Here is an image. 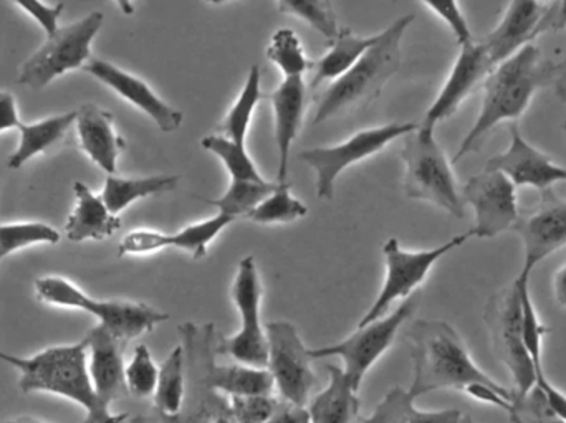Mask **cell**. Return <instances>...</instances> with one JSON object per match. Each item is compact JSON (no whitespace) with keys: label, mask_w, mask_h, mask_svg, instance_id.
<instances>
[{"label":"cell","mask_w":566,"mask_h":423,"mask_svg":"<svg viewBox=\"0 0 566 423\" xmlns=\"http://www.w3.org/2000/svg\"><path fill=\"white\" fill-rule=\"evenodd\" d=\"M19 9H22L27 15L32 17L46 36L53 35L59 30V19L62 15L65 3H40V2H17Z\"/></svg>","instance_id":"obj_45"},{"label":"cell","mask_w":566,"mask_h":423,"mask_svg":"<svg viewBox=\"0 0 566 423\" xmlns=\"http://www.w3.org/2000/svg\"><path fill=\"white\" fill-rule=\"evenodd\" d=\"M557 95L560 96L562 102L566 103V73L564 78L557 83Z\"/></svg>","instance_id":"obj_51"},{"label":"cell","mask_w":566,"mask_h":423,"mask_svg":"<svg viewBox=\"0 0 566 423\" xmlns=\"http://www.w3.org/2000/svg\"><path fill=\"white\" fill-rule=\"evenodd\" d=\"M186 362V402L176 417H139L133 423H238L231 402L209 384L206 368L209 359L218 355V335L212 322L205 326L185 322L181 326Z\"/></svg>","instance_id":"obj_5"},{"label":"cell","mask_w":566,"mask_h":423,"mask_svg":"<svg viewBox=\"0 0 566 423\" xmlns=\"http://www.w3.org/2000/svg\"><path fill=\"white\" fill-rule=\"evenodd\" d=\"M538 389L544 392L545 399H547L548 405H551L552 411L562 419V421L566 422V395L564 392L558 391L551 381H548L547 376L544 378L537 379Z\"/></svg>","instance_id":"obj_48"},{"label":"cell","mask_w":566,"mask_h":423,"mask_svg":"<svg viewBox=\"0 0 566 423\" xmlns=\"http://www.w3.org/2000/svg\"><path fill=\"white\" fill-rule=\"evenodd\" d=\"M484 321L491 336L495 358L512 372L514 394L522 398L537 384L534 362L525 348L522 296L517 283L491 296L485 305Z\"/></svg>","instance_id":"obj_9"},{"label":"cell","mask_w":566,"mask_h":423,"mask_svg":"<svg viewBox=\"0 0 566 423\" xmlns=\"http://www.w3.org/2000/svg\"><path fill=\"white\" fill-rule=\"evenodd\" d=\"M3 258H6V256H3L2 253H0V262H2Z\"/></svg>","instance_id":"obj_53"},{"label":"cell","mask_w":566,"mask_h":423,"mask_svg":"<svg viewBox=\"0 0 566 423\" xmlns=\"http://www.w3.org/2000/svg\"><path fill=\"white\" fill-rule=\"evenodd\" d=\"M159 369L153 361L148 346H136L132 361L125 369V381L128 394L133 398H153L158 388Z\"/></svg>","instance_id":"obj_40"},{"label":"cell","mask_w":566,"mask_h":423,"mask_svg":"<svg viewBox=\"0 0 566 423\" xmlns=\"http://www.w3.org/2000/svg\"><path fill=\"white\" fill-rule=\"evenodd\" d=\"M201 146L221 159L232 181H264L258 166L245 151V145H238L221 135H209L202 138Z\"/></svg>","instance_id":"obj_36"},{"label":"cell","mask_w":566,"mask_h":423,"mask_svg":"<svg viewBox=\"0 0 566 423\" xmlns=\"http://www.w3.org/2000/svg\"><path fill=\"white\" fill-rule=\"evenodd\" d=\"M415 401L409 391L402 388L391 389L376 405L375 412L358 423H468L471 419L458 409L419 411Z\"/></svg>","instance_id":"obj_29"},{"label":"cell","mask_w":566,"mask_h":423,"mask_svg":"<svg viewBox=\"0 0 566 423\" xmlns=\"http://www.w3.org/2000/svg\"><path fill=\"white\" fill-rule=\"evenodd\" d=\"M268 423H310L308 411L306 408H298L281 399L277 411Z\"/></svg>","instance_id":"obj_49"},{"label":"cell","mask_w":566,"mask_h":423,"mask_svg":"<svg viewBox=\"0 0 566 423\" xmlns=\"http://www.w3.org/2000/svg\"><path fill=\"white\" fill-rule=\"evenodd\" d=\"M179 184V176H149V178H118L108 176L102 199L109 212L119 215L123 211L153 195L166 194L175 191Z\"/></svg>","instance_id":"obj_30"},{"label":"cell","mask_w":566,"mask_h":423,"mask_svg":"<svg viewBox=\"0 0 566 423\" xmlns=\"http://www.w3.org/2000/svg\"><path fill=\"white\" fill-rule=\"evenodd\" d=\"M22 121L19 118V109L12 93L0 92V135L10 129H19Z\"/></svg>","instance_id":"obj_46"},{"label":"cell","mask_w":566,"mask_h":423,"mask_svg":"<svg viewBox=\"0 0 566 423\" xmlns=\"http://www.w3.org/2000/svg\"><path fill=\"white\" fill-rule=\"evenodd\" d=\"M234 216L216 213L214 216L185 226L176 233H169V248H179L192 260H202L208 255L209 245L234 222Z\"/></svg>","instance_id":"obj_34"},{"label":"cell","mask_w":566,"mask_h":423,"mask_svg":"<svg viewBox=\"0 0 566 423\" xmlns=\"http://www.w3.org/2000/svg\"><path fill=\"white\" fill-rule=\"evenodd\" d=\"M378 35L359 36L353 30L342 29L338 36L329 43V50L318 60L313 62L312 88H318L326 82H335L342 78L373 45Z\"/></svg>","instance_id":"obj_28"},{"label":"cell","mask_w":566,"mask_h":423,"mask_svg":"<svg viewBox=\"0 0 566 423\" xmlns=\"http://www.w3.org/2000/svg\"><path fill=\"white\" fill-rule=\"evenodd\" d=\"M416 123H391L378 128L365 129L346 139L342 145L313 148L300 152V159L315 171L316 195L322 201H332L339 175L358 162L381 152L389 142L415 133Z\"/></svg>","instance_id":"obj_13"},{"label":"cell","mask_w":566,"mask_h":423,"mask_svg":"<svg viewBox=\"0 0 566 423\" xmlns=\"http://www.w3.org/2000/svg\"><path fill=\"white\" fill-rule=\"evenodd\" d=\"M169 248V233L156 232V230H133L123 236L118 245V256L149 255L161 250Z\"/></svg>","instance_id":"obj_43"},{"label":"cell","mask_w":566,"mask_h":423,"mask_svg":"<svg viewBox=\"0 0 566 423\" xmlns=\"http://www.w3.org/2000/svg\"><path fill=\"white\" fill-rule=\"evenodd\" d=\"M405 162V194L428 202L458 219H464L465 204L451 162L439 146L434 129L419 126L406 136L401 152Z\"/></svg>","instance_id":"obj_6"},{"label":"cell","mask_w":566,"mask_h":423,"mask_svg":"<svg viewBox=\"0 0 566 423\" xmlns=\"http://www.w3.org/2000/svg\"><path fill=\"white\" fill-rule=\"evenodd\" d=\"M306 213L308 208L292 194L290 186L279 184L277 189L245 219L262 225H274V223L295 222L303 219Z\"/></svg>","instance_id":"obj_39"},{"label":"cell","mask_w":566,"mask_h":423,"mask_svg":"<svg viewBox=\"0 0 566 423\" xmlns=\"http://www.w3.org/2000/svg\"><path fill=\"white\" fill-rule=\"evenodd\" d=\"M231 298L241 316V329L231 338L218 342V355L229 356L238 364L268 369L269 342L261 322L262 283L258 263L252 255L239 262Z\"/></svg>","instance_id":"obj_11"},{"label":"cell","mask_w":566,"mask_h":423,"mask_svg":"<svg viewBox=\"0 0 566 423\" xmlns=\"http://www.w3.org/2000/svg\"><path fill=\"white\" fill-rule=\"evenodd\" d=\"M512 232L524 243V268L521 273L531 276L535 266L552 253L566 246V201L554 191L542 194L534 208L518 213Z\"/></svg>","instance_id":"obj_16"},{"label":"cell","mask_w":566,"mask_h":423,"mask_svg":"<svg viewBox=\"0 0 566 423\" xmlns=\"http://www.w3.org/2000/svg\"><path fill=\"white\" fill-rule=\"evenodd\" d=\"M554 295L558 305L566 309V260L554 275Z\"/></svg>","instance_id":"obj_50"},{"label":"cell","mask_w":566,"mask_h":423,"mask_svg":"<svg viewBox=\"0 0 566 423\" xmlns=\"http://www.w3.org/2000/svg\"><path fill=\"white\" fill-rule=\"evenodd\" d=\"M155 411L161 417L181 414L186 402L185 349L176 346L159 368L158 388L155 395Z\"/></svg>","instance_id":"obj_31"},{"label":"cell","mask_w":566,"mask_h":423,"mask_svg":"<svg viewBox=\"0 0 566 423\" xmlns=\"http://www.w3.org/2000/svg\"><path fill=\"white\" fill-rule=\"evenodd\" d=\"M277 9L286 15L296 17L325 36L329 43L338 36L339 27L335 10L328 0H281Z\"/></svg>","instance_id":"obj_37"},{"label":"cell","mask_w":566,"mask_h":423,"mask_svg":"<svg viewBox=\"0 0 566 423\" xmlns=\"http://www.w3.org/2000/svg\"><path fill=\"white\" fill-rule=\"evenodd\" d=\"M418 303L419 296H409L391 315L356 329L343 341L325 348L310 349V359L316 361L323 358H342L346 379L356 391H359L363 379L379 358H382V355L391 348L401 326L412 318L418 309Z\"/></svg>","instance_id":"obj_12"},{"label":"cell","mask_w":566,"mask_h":423,"mask_svg":"<svg viewBox=\"0 0 566 423\" xmlns=\"http://www.w3.org/2000/svg\"><path fill=\"white\" fill-rule=\"evenodd\" d=\"M488 171L501 172L515 188L537 189L541 194L554 191L558 182H566V168L525 141L517 123L511 125V145L502 155L489 159Z\"/></svg>","instance_id":"obj_17"},{"label":"cell","mask_w":566,"mask_h":423,"mask_svg":"<svg viewBox=\"0 0 566 423\" xmlns=\"http://www.w3.org/2000/svg\"><path fill=\"white\" fill-rule=\"evenodd\" d=\"M565 73L566 56L564 62H551L534 43L495 66L484 82L481 113L452 162L455 165L465 156L481 151L485 139L502 123H517L531 106L535 93L560 82Z\"/></svg>","instance_id":"obj_1"},{"label":"cell","mask_w":566,"mask_h":423,"mask_svg":"<svg viewBox=\"0 0 566 423\" xmlns=\"http://www.w3.org/2000/svg\"><path fill=\"white\" fill-rule=\"evenodd\" d=\"M509 414L514 423H566L552 411L544 392L537 385L522 398L515 395Z\"/></svg>","instance_id":"obj_41"},{"label":"cell","mask_w":566,"mask_h":423,"mask_svg":"<svg viewBox=\"0 0 566 423\" xmlns=\"http://www.w3.org/2000/svg\"><path fill=\"white\" fill-rule=\"evenodd\" d=\"M36 298L46 305L60 308L82 309L98 319V325L108 329L119 341L128 342L156 326L168 321L169 316L146 303L123 299H96L82 288L60 276H45L35 282Z\"/></svg>","instance_id":"obj_7"},{"label":"cell","mask_w":566,"mask_h":423,"mask_svg":"<svg viewBox=\"0 0 566 423\" xmlns=\"http://www.w3.org/2000/svg\"><path fill=\"white\" fill-rule=\"evenodd\" d=\"M0 361L19 371L23 394L49 392L75 402L86 412L82 423H125L128 414H112L109 405L99 401L88 372L86 342L52 346L30 358H19L0 349Z\"/></svg>","instance_id":"obj_3"},{"label":"cell","mask_w":566,"mask_h":423,"mask_svg":"<svg viewBox=\"0 0 566 423\" xmlns=\"http://www.w3.org/2000/svg\"><path fill=\"white\" fill-rule=\"evenodd\" d=\"M232 414L238 423H268L277 411L281 399L272 395H252V398H229Z\"/></svg>","instance_id":"obj_42"},{"label":"cell","mask_w":566,"mask_h":423,"mask_svg":"<svg viewBox=\"0 0 566 423\" xmlns=\"http://www.w3.org/2000/svg\"><path fill=\"white\" fill-rule=\"evenodd\" d=\"M60 242L59 230L42 222L2 223L0 225V253L12 255L33 245H55Z\"/></svg>","instance_id":"obj_38"},{"label":"cell","mask_w":566,"mask_h":423,"mask_svg":"<svg viewBox=\"0 0 566 423\" xmlns=\"http://www.w3.org/2000/svg\"><path fill=\"white\" fill-rule=\"evenodd\" d=\"M422 6L428 7L431 12H434V15H438L439 19L448 23L449 29L452 30L455 40H458L459 46L469 45V43L474 42V35H472L471 29H469L468 20H465L459 3L424 2Z\"/></svg>","instance_id":"obj_44"},{"label":"cell","mask_w":566,"mask_h":423,"mask_svg":"<svg viewBox=\"0 0 566 423\" xmlns=\"http://www.w3.org/2000/svg\"><path fill=\"white\" fill-rule=\"evenodd\" d=\"M269 342L268 369L282 401L306 408L316 384L310 349L305 348L295 326L289 321L265 325Z\"/></svg>","instance_id":"obj_14"},{"label":"cell","mask_w":566,"mask_h":423,"mask_svg":"<svg viewBox=\"0 0 566 423\" xmlns=\"http://www.w3.org/2000/svg\"><path fill=\"white\" fill-rule=\"evenodd\" d=\"M462 201L475 213L472 233L478 239H494L514 229L518 219L517 188L501 172L484 171L472 176L461 189Z\"/></svg>","instance_id":"obj_15"},{"label":"cell","mask_w":566,"mask_h":423,"mask_svg":"<svg viewBox=\"0 0 566 423\" xmlns=\"http://www.w3.org/2000/svg\"><path fill=\"white\" fill-rule=\"evenodd\" d=\"M468 423H474V421H472V419H469V422Z\"/></svg>","instance_id":"obj_55"},{"label":"cell","mask_w":566,"mask_h":423,"mask_svg":"<svg viewBox=\"0 0 566 423\" xmlns=\"http://www.w3.org/2000/svg\"><path fill=\"white\" fill-rule=\"evenodd\" d=\"M105 17L92 12L76 22L59 27L53 35L20 66L17 83L32 89H42L65 73L85 68L92 60V45L102 30Z\"/></svg>","instance_id":"obj_8"},{"label":"cell","mask_w":566,"mask_h":423,"mask_svg":"<svg viewBox=\"0 0 566 423\" xmlns=\"http://www.w3.org/2000/svg\"><path fill=\"white\" fill-rule=\"evenodd\" d=\"M83 341L88 351V372L93 389L99 401L106 405L126 398L128 389L125 381V342L112 335L102 325L93 326Z\"/></svg>","instance_id":"obj_21"},{"label":"cell","mask_w":566,"mask_h":423,"mask_svg":"<svg viewBox=\"0 0 566 423\" xmlns=\"http://www.w3.org/2000/svg\"><path fill=\"white\" fill-rule=\"evenodd\" d=\"M406 341L415 369L409 394L415 399L444 389H455L468 394L475 385L509 391L475 364L461 336L449 322L419 319L406 332Z\"/></svg>","instance_id":"obj_2"},{"label":"cell","mask_w":566,"mask_h":423,"mask_svg":"<svg viewBox=\"0 0 566 423\" xmlns=\"http://www.w3.org/2000/svg\"><path fill=\"white\" fill-rule=\"evenodd\" d=\"M76 112L49 116L36 123H22L19 128L20 141L15 152L9 156V169H20L35 156L50 151L60 145L66 133L75 125Z\"/></svg>","instance_id":"obj_27"},{"label":"cell","mask_w":566,"mask_h":423,"mask_svg":"<svg viewBox=\"0 0 566 423\" xmlns=\"http://www.w3.org/2000/svg\"><path fill=\"white\" fill-rule=\"evenodd\" d=\"M86 73L116 93L119 98L145 113L163 133H175L181 128L182 113L166 103L145 80L102 59H92L85 65Z\"/></svg>","instance_id":"obj_19"},{"label":"cell","mask_w":566,"mask_h":423,"mask_svg":"<svg viewBox=\"0 0 566 423\" xmlns=\"http://www.w3.org/2000/svg\"><path fill=\"white\" fill-rule=\"evenodd\" d=\"M472 236H474V233H472V230H469V232L462 233V235L452 236L448 242L436 246V248L419 250V252H409V250L402 248L398 239H389L385 246H382L386 273L381 292H379L378 298L375 299L371 308L366 311L361 321L358 322V328L385 318L388 309L398 299H408L426 282L432 266L442 256L464 245Z\"/></svg>","instance_id":"obj_10"},{"label":"cell","mask_w":566,"mask_h":423,"mask_svg":"<svg viewBox=\"0 0 566 423\" xmlns=\"http://www.w3.org/2000/svg\"><path fill=\"white\" fill-rule=\"evenodd\" d=\"M328 388L310 402V423H355L361 408L358 391L349 384L343 369L326 366Z\"/></svg>","instance_id":"obj_25"},{"label":"cell","mask_w":566,"mask_h":423,"mask_svg":"<svg viewBox=\"0 0 566 423\" xmlns=\"http://www.w3.org/2000/svg\"><path fill=\"white\" fill-rule=\"evenodd\" d=\"M492 70H494V65L479 40L461 46V53H459L444 86L434 103L429 106L428 113L419 126L426 129H436L439 123L455 115L462 103L478 88L479 83L485 82V78L491 75Z\"/></svg>","instance_id":"obj_18"},{"label":"cell","mask_w":566,"mask_h":423,"mask_svg":"<svg viewBox=\"0 0 566 423\" xmlns=\"http://www.w3.org/2000/svg\"><path fill=\"white\" fill-rule=\"evenodd\" d=\"M265 55L281 70L283 80L305 78L306 73L313 68L302 40L292 29H279L272 35Z\"/></svg>","instance_id":"obj_35"},{"label":"cell","mask_w":566,"mask_h":423,"mask_svg":"<svg viewBox=\"0 0 566 423\" xmlns=\"http://www.w3.org/2000/svg\"><path fill=\"white\" fill-rule=\"evenodd\" d=\"M75 128L80 146L90 161L95 162L106 175L115 176L126 142L116 133L112 113L95 103H86L76 109Z\"/></svg>","instance_id":"obj_23"},{"label":"cell","mask_w":566,"mask_h":423,"mask_svg":"<svg viewBox=\"0 0 566 423\" xmlns=\"http://www.w3.org/2000/svg\"><path fill=\"white\" fill-rule=\"evenodd\" d=\"M73 194L76 201L75 209L65 223V235L70 242H102L122 229L119 215L109 212L102 195H96L85 182L76 181L73 184Z\"/></svg>","instance_id":"obj_24"},{"label":"cell","mask_w":566,"mask_h":423,"mask_svg":"<svg viewBox=\"0 0 566 423\" xmlns=\"http://www.w3.org/2000/svg\"><path fill=\"white\" fill-rule=\"evenodd\" d=\"M548 2L534 0H515L511 2L494 30L479 42L484 45L492 65H501L512 55L531 45L532 40L541 36L542 19Z\"/></svg>","instance_id":"obj_20"},{"label":"cell","mask_w":566,"mask_h":423,"mask_svg":"<svg viewBox=\"0 0 566 423\" xmlns=\"http://www.w3.org/2000/svg\"><path fill=\"white\" fill-rule=\"evenodd\" d=\"M218 356V355H216ZM216 356L209 359L206 374L214 391L226 398H252V395H272L275 384L269 369L251 368L244 364L221 366Z\"/></svg>","instance_id":"obj_26"},{"label":"cell","mask_w":566,"mask_h":423,"mask_svg":"<svg viewBox=\"0 0 566 423\" xmlns=\"http://www.w3.org/2000/svg\"><path fill=\"white\" fill-rule=\"evenodd\" d=\"M564 131H565V135H566V121L564 123Z\"/></svg>","instance_id":"obj_54"},{"label":"cell","mask_w":566,"mask_h":423,"mask_svg":"<svg viewBox=\"0 0 566 423\" xmlns=\"http://www.w3.org/2000/svg\"><path fill=\"white\" fill-rule=\"evenodd\" d=\"M262 98H264V93L261 88V70L258 65H252L244 88L241 89L234 105L218 126L216 135L224 136L238 145H245L252 118H254L255 109Z\"/></svg>","instance_id":"obj_32"},{"label":"cell","mask_w":566,"mask_h":423,"mask_svg":"<svg viewBox=\"0 0 566 423\" xmlns=\"http://www.w3.org/2000/svg\"><path fill=\"white\" fill-rule=\"evenodd\" d=\"M415 20V15L399 17L378 33L375 45L342 78L329 83L328 88L316 99L313 125H322L343 113L365 108L379 98L386 83L401 65L402 39Z\"/></svg>","instance_id":"obj_4"},{"label":"cell","mask_w":566,"mask_h":423,"mask_svg":"<svg viewBox=\"0 0 566 423\" xmlns=\"http://www.w3.org/2000/svg\"><path fill=\"white\" fill-rule=\"evenodd\" d=\"M566 27V0L565 2H548L544 19L541 22L538 33L552 32V30H562Z\"/></svg>","instance_id":"obj_47"},{"label":"cell","mask_w":566,"mask_h":423,"mask_svg":"<svg viewBox=\"0 0 566 423\" xmlns=\"http://www.w3.org/2000/svg\"><path fill=\"white\" fill-rule=\"evenodd\" d=\"M269 98L274 112L275 145L279 152L277 184H286L292 146L298 138L305 118L308 86L305 78L282 80Z\"/></svg>","instance_id":"obj_22"},{"label":"cell","mask_w":566,"mask_h":423,"mask_svg":"<svg viewBox=\"0 0 566 423\" xmlns=\"http://www.w3.org/2000/svg\"><path fill=\"white\" fill-rule=\"evenodd\" d=\"M3 423H46V422H42V421H39V419H33V417H19V419H13V421H7Z\"/></svg>","instance_id":"obj_52"},{"label":"cell","mask_w":566,"mask_h":423,"mask_svg":"<svg viewBox=\"0 0 566 423\" xmlns=\"http://www.w3.org/2000/svg\"><path fill=\"white\" fill-rule=\"evenodd\" d=\"M277 182L264 181H231L228 191L218 201L206 199V204L212 205L226 215L248 216L277 189Z\"/></svg>","instance_id":"obj_33"}]
</instances>
